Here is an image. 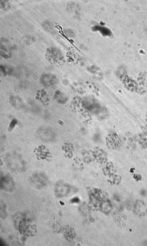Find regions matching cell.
I'll use <instances>...</instances> for the list:
<instances>
[{
  "instance_id": "6da1fadb",
  "label": "cell",
  "mask_w": 147,
  "mask_h": 246,
  "mask_svg": "<svg viewBox=\"0 0 147 246\" xmlns=\"http://www.w3.org/2000/svg\"><path fill=\"white\" fill-rule=\"evenodd\" d=\"M63 234L66 239L69 241L73 240L76 235L74 228L69 225H67L65 227Z\"/></svg>"
}]
</instances>
